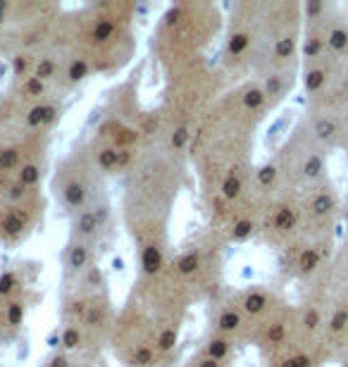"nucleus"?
Returning <instances> with one entry per match:
<instances>
[{"label": "nucleus", "mask_w": 348, "mask_h": 367, "mask_svg": "<svg viewBox=\"0 0 348 367\" xmlns=\"http://www.w3.org/2000/svg\"><path fill=\"white\" fill-rule=\"evenodd\" d=\"M191 308L165 270L136 274L117 308L108 348L122 367H172Z\"/></svg>", "instance_id": "4"}, {"label": "nucleus", "mask_w": 348, "mask_h": 367, "mask_svg": "<svg viewBox=\"0 0 348 367\" xmlns=\"http://www.w3.org/2000/svg\"><path fill=\"white\" fill-rule=\"evenodd\" d=\"M346 7H348V5H346Z\"/></svg>", "instance_id": "25"}, {"label": "nucleus", "mask_w": 348, "mask_h": 367, "mask_svg": "<svg viewBox=\"0 0 348 367\" xmlns=\"http://www.w3.org/2000/svg\"><path fill=\"white\" fill-rule=\"evenodd\" d=\"M139 5L93 0L62 7L46 41L64 60V86L72 93L93 77H117L136 57Z\"/></svg>", "instance_id": "3"}, {"label": "nucleus", "mask_w": 348, "mask_h": 367, "mask_svg": "<svg viewBox=\"0 0 348 367\" xmlns=\"http://www.w3.org/2000/svg\"><path fill=\"white\" fill-rule=\"evenodd\" d=\"M38 298L33 291V272L17 265L0 274V343L15 339L27 319L31 303Z\"/></svg>", "instance_id": "17"}, {"label": "nucleus", "mask_w": 348, "mask_h": 367, "mask_svg": "<svg viewBox=\"0 0 348 367\" xmlns=\"http://www.w3.org/2000/svg\"><path fill=\"white\" fill-rule=\"evenodd\" d=\"M103 253H105V248H100V246H93V243H86V241L67 239V241H64V248H62V255H60V262H62V279H60V282L77 279V277H81L84 272L98 267Z\"/></svg>", "instance_id": "20"}, {"label": "nucleus", "mask_w": 348, "mask_h": 367, "mask_svg": "<svg viewBox=\"0 0 348 367\" xmlns=\"http://www.w3.org/2000/svg\"><path fill=\"white\" fill-rule=\"evenodd\" d=\"M329 160L332 155L315 139L305 114H298V119L293 122L289 134L279 143V148L267 158L269 167L277 176L279 191L296 193V196L332 179Z\"/></svg>", "instance_id": "12"}, {"label": "nucleus", "mask_w": 348, "mask_h": 367, "mask_svg": "<svg viewBox=\"0 0 348 367\" xmlns=\"http://www.w3.org/2000/svg\"><path fill=\"white\" fill-rule=\"evenodd\" d=\"M224 7L207 0H181L167 5L150 33V57L160 74L210 57L222 38Z\"/></svg>", "instance_id": "8"}, {"label": "nucleus", "mask_w": 348, "mask_h": 367, "mask_svg": "<svg viewBox=\"0 0 348 367\" xmlns=\"http://www.w3.org/2000/svg\"><path fill=\"white\" fill-rule=\"evenodd\" d=\"M58 348L95 363L108 348L115 327L117 305L103 267H93L77 279L60 282Z\"/></svg>", "instance_id": "7"}, {"label": "nucleus", "mask_w": 348, "mask_h": 367, "mask_svg": "<svg viewBox=\"0 0 348 367\" xmlns=\"http://www.w3.org/2000/svg\"><path fill=\"white\" fill-rule=\"evenodd\" d=\"M48 210L46 186L0 184V243L22 246L43 226Z\"/></svg>", "instance_id": "16"}, {"label": "nucleus", "mask_w": 348, "mask_h": 367, "mask_svg": "<svg viewBox=\"0 0 348 367\" xmlns=\"http://www.w3.org/2000/svg\"><path fill=\"white\" fill-rule=\"evenodd\" d=\"M181 367H232V363H224L220 358H212L210 353H205L203 348H198Z\"/></svg>", "instance_id": "22"}, {"label": "nucleus", "mask_w": 348, "mask_h": 367, "mask_svg": "<svg viewBox=\"0 0 348 367\" xmlns=\"http://www.w3.org/2000/svg\"><path fill=\"white\" fill-rule=\"evenodd\" d=\"M315 139H317L329 155L348 150V117L334 112H303Z\"/></svg>", "instance_id": "19"}, {"label": "nucleus", "mask_w": 348, "mask_h": 367, "mask_svg": "<svg viewBox=\"0 0 348 367\" xmlns=\"http://www.w3.org/2000/svg\"><path fill=\"white\" fill-rule=\"evenodd\" d=\"M108 186H110V179L95 165L84 141L74 143L60 158L50 167L48 181H46L48 198L58 205V210L67 220L91 207L100 198L110 196Z\"/></svg>", "instance_id": "13"}, {"label": "nucleus", "mask_w": 348, "mask_h": 367, "mask_svg": "<svg viewBox=\"0 0 348 367\" xmlns=\"http://www.w3.org/2000/svg\"><path fill=\"white\" fill-rule=\"evenodd\" d=\"M346 158V172H348V150L344 153ZM344 226H346V236H348V174H346V193H344Z\"/></svg>", "instance_id": "23"}, {"label": "nucleus", "mask_w": 348, "mask_h": 367, "mask_svg": "<svg viewBox=\"0 0 348 367\" xmlns=\"http://www.w3.org/2000/svg\"><path fill=\"white\" fill-rule=\"evenodd\" d=\"M336 367H348V351L344 353V358H341V360L336 363Z\"/></svg>", "instance_id": "24"}, {"label": "nucleus", "mask_w": 348, "mask_h": 367, "mask_svg": "<svg viewBox=\"0 0 348 367\" xmlns=\"http://www.w3.org/2000/svg\"><path fill=\"white\" fill-rule=\"evenodd\" d=\"M50 134L0 127V184L46 186L50 174Z\"/></svg>", "instance_id": "15"}, {"label": "nucleus", "mask_w": 348, "mask_h": 367, "mask_svg": "<svg viewBox=\"0 0 348 367\" xmlns=\"http://www.w3.org/2000/svg\"><path fill=\"white\" fill-rule=\"evenodd\" d=\"M119 181L122 196L117 212L136 253V274H158L172 255L174 207L181 191L191 184V167L186 160L153 143Z\"/></svg>", "instance_id": "2"}, {"label": "nucleus", "mask_w": 348, "mask_h": 367, "mask_svg": "<svg viewBox=\"0 0 348 367\" xmlns=\"http://www.w3.org/2000/svg\"><path fill=\"white\" fill-rule=\"evenodd\" d=\"M303 15L298 0H258L248 81L301 72Z\"/></svg>", "instance_id": "9"}, {"label": "nucleus", "mask_w": 348, "mask_h": 367, "mask_svg": "<svg viewBox=\"0 0 348 367\" xmlns=\"http://www.w3.org/2000/svg\"><path fill=\"white\" fill-rule=\"evenodd\" d=\"M274 112L258 81L229 86L207 110L189 148L203 210L248 193L255 174V141Z\"/></svg>", "instance_id": "1"}, {"label": "nucleus", "mask_w": 348, "mask_h": 367, "mask_svg": "<svg viewBox=\"0 0 348 367\" xmlns=\"http://www.w3.org/2000/svg\"><path fill=\"white\" fill-rule=\"evenodd\" d=\"M117 222H119V212L115 210V203L112 196L100 198L98 203H93L91 207L72 215L67 220L69 231H67V239H74V241H86L93 246H100L108 251L112 236H115Z\"/></svg>", "instance_id": "18"}, {"label": "nucleus", "mask_w": 348, "mask_h": 367, "mask_svg": "<svg viewBox=\"0 0 348 367\" xmlns=\"http://www.w3.org/2000/svg\"><path fill=\"white\" fill-rule=\"evenodd\" d=\"M305 112H334L348 117V7L329 29L324 46L301 55V79Z\"/></svg>", "instance_id": "10"}, {"label": "nucleus", "mask_w": 348, "mask_h": 367, "mask_svg": "<svg viewBox=\"0 0 348 367\" xmlns=\"http://www.w3.org/2000/svg\"><path fill=\"white\" fill-rule=\"evenodd\" d=\"M160 77V100L153 105L158 119L155 143L170 155L189 162V148L201 119L229 86L210 57L181 64Z\"/></svg>", "instance_id": "6"}, {"label": "nucleus", "mask_w": 348, "mask_h": 367, "mask_svg": "<svg viewBox=\"0 0 348 367\" xmlns=\"http://www.w3.org/2000/svg\"><path fill=\"white\" fill-rule=\"evenodd\" d=\"M229 246L212 231L203 229L184 246L172 251L165 272L191 305L210 303L224 288V251Z\"/></svg>", "instance_id": "11"}, {"label": "nucleus", "mask_w": 348, "mask_h": 367, "mask_svg": "<svg viewBox=\"0 0 348 367\" xmlns=\"http://www.w3.org/2000/svg\"><path fill=\"white\" fill-rule=\"evenodd\" d=\"M38 367H93V363L81 360V358H77V355H69V353L55 348L50 355L43 358V363H41Z\"/></svg>", "instance_id": "21"}, {"label": "nucleus", "mask_w": 348, "mask_h": 367, "mask_svg": "<svg viewBox=\"0 0 348 367\" xmlns=\"http://www.w3.org/2000/svg\"><path fill=\"white\" fill-rule=\"evenodd\" d=\"M310 284L324 305V365H336L348 351V236H344L327 262Z\"/></svg>", "instance_id": "14"}, {"label": "nucleus", "mask_w": 348, "mask_h": 367, "mask_svg": "<svg viewBox=\"0 0 348 367\" xmlns=\"http://www.w3.org/2000/svg\"><path fill=\"white\" fill-rule=\"evenodd\" d=\"M155 139V110L143 105L139 96V74H131L105 96L91 134L81 141L108 179H122Z\"/></svg>", "instance_id": "5"}]
</instances>
